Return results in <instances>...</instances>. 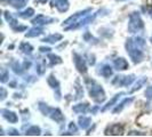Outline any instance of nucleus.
Listing matches in <instances>:
<instances>
[{"label":"nucleus","instance_id":"nucleus-12","mask_svg":"<svg viewBox=\"0 0 152 137\" xmlns=\"http://www.w3.org/2000/svg\"><path fill=\"white\" fill-rule=\"evenodd\" d=\"M50 5L56 8L60 13H65L69 9V0H52Z\"/></svg>","mask_w":152,"mask_h":137},{"label":"nucleus","instance_id":"nucleus-8","mask_svg":"<svg viewBox=\"0 0 152 137\" xmlns=\"http://www.w3.org/2000/svg\"><path fill=\"white\" fill-rule=\"evenodd\" d=\"M73 62H75V65L76 68L80 72V73H86L87 72V65H86V61L85 58L77 53H73Z\"/></svg>","mask_w":152,"mask_h":137},{"label":"nucleus","instance_id":"nucleus-3","mask_svg":"<svg viewBox=\"0 0 152 137\" xmlns=\"http://www.w3.org/2000/svg\"><path fill=\"white\" fill-rule=\"evenodd\" d=\"M39 110L41 111V113L46 115V117H49L52 120L54 121H56L57 123H60L61 125L62 122H64L65 120V118H64V115L62 113V111L60 109H55V107H50L48 106V104H45V103H42V102H40L39 103Z\"/></svg>","mask_w":152,"mask_h":137},{"label":"nucleus","instance_id":"nucleus-2","mask_svg":"<svg viewBox=\"0 0 152 137\" xmlns=\"http://www.w3.org/2000/svg\"><path fill=\"white\" fill-rule=\"evenodd\" d=\"M85 82H86V86H87L89 96H91V98L94 102L99 104V103H103L105 101V91H104L103 87L99 82H96L95 80L89 79V78H86Z\"/></svg>","mask_w":152,"mask_h":137},{"label":"nucleus","instance_id":"nucleus-5","mask_svg":"<svg viewBox=\"0 0 152 137\" xmlns=\"http://www.w3.org/2000/svg\"><path fill=\"white\" fill-rule=\"evenodd\" d=\"M91 8H87V9H85V10H83V12H78V13L73 14L72 16H70V17L66 18V20L64 21V23H63L64 30L70 31L75 25H77L78 23L80 22L84 17H86V16L88 15V13H91Z\"/></svg>","mask_w":152,"mask_h":137},{"label":"nucleus","instance_id":"nucleus-30","mask_svg":"<svg viewBox=\"0 0 152 137\" xmlns=\"http://www.w3.org/2000/svg\"><path fill=\"white\" fill-rule=\"evenodd\" d=\"M8 77H9V73L7 72V70L2 68L1 70V82H6L8 80Z\"/></svg>","mask_w":152,"mask_h":137},{"label":"nucleus","instance_id":"nucleus-7","mask_svg":"<svg viewBox=\"0 0 152 137\" xmlns=\"http://www.w3.org/2000/svg\"><path fill=\"white\" fill-rule=\"evenodd\" d=\"M4 15H5V18H6V21H7L8 24H9V26H10L14 31L20 32V31H24L25 29H26V26H24V25H21V26H20V24H18V22H17V20H16L15 17H13L10 13L5 12Z\"/></svg>","mask_w":152,"mask_h":137},{"label":"nucleus","instance_id":"nucleus-26","mask_svg":"<svg viewBox=\"0 0 152 137\" xmlns=\"http://www.w3.org/2000/svg\"><path fill=\"white\" fill-rule=\"evenodd\" d=\"M40 133H41V130H40L39 127H37V126H31L29 129H26L25 135H28V136H38V135H40Z\"/></svg>","mask_w":152,"mask_h":137},{"label":"nucleus","instance_id":"nucleus-15","mask_svg":"<svg viewBox=\"0 0 152 137\" xmlns=\"http://www.w3.org/2000/svg\"><path fill=\"white\" fill-rule=\"evenodd\" d=\"M113 65H114V68H115V70H118V71H124V70H127V68H128V62L126 61L125 58H122V57H119V58L114 60Z\"/></svg>","mask_w":152,"mask_h":137},{"label":"nucleus","instance_id":"nucleus-17","mask_svg":"<svg viewBox=\"0 0 152 137\" xmlns=\"http://www.w3.org/2000/svg\"><path fill=\"white\" fill-rule=\"evenodd\" d=\"M133 101H134V98H133V97H129V98H125L121 102V103H120V104H117V106L114 107L112 112H113V113H119V112H121L122 110H124L125 107L127 106V105H129V104L132 103V102H133Z\"/></svg>","mask_w":152,"mask_h":137},{"label":"nucleus","instance_id":"nucleus-23","mask_svg":"<svg viewBox=\"0 0 152 137\" xmlns=\"http://www.w3.org/2000/svg\"><path fill=\"white\" fill-rule=\"evenodd\" d=\"M146 81H148V79L145 78V77H143V78H141V79H138L137 80V82L135 85H134V87L130 89V93H134V91H137L140 90L143 86H144L145 84H146Z\"/></svg>","mask_w":152,"mask_h":137},{"label":"nucleus","instance_id":"nucleus-9","mask_svg":"<svg viewBox=\"0 0 152 137\" xmlns=\"http://www.w3.org/2000/svg\"><path fill=\"white\" fill-rule=\"evenodd\" d=\"M56 22V18H53V17H49V16L46 15H38L36 18L32 20V24L33 25H38V26H41V25H46V24H50V23Z\"/></svg>","mask_w":152,"mask_h":137},{"label":"nucleus","instance_id":"nucleus-10","mask_svg":"<svg viewBox=\"0 0 152 137\" xmlns=\"http://www.w3.org/2000/svg\"><path fill=\"white\" fill-rule=\"evenodd\" d=\"M47 82H48V85L53 88L54 90H56V99L60 101L61 99V91H60V82H58V80L53 74H50V76L48 77V79H47Z\"/></svg>","mask_w":152,"mask_h":137},{"label":"nucleus","instance_id":"nucleus-29","mask_svg":"<svg viewBox=\"0 0 152 137\" xmlns=\"http://www.w3.org/2000/svg\"><path fill=\"white\" fill-rule=\"evenodd\" d=\"M76 90H77L76 98H81V97L84 96V90H83V88H81V86H80L79 80H77L76 81Z\"/></svg>","mask_w":152,"mask_h":137},{"label":"nucleus","instance_id":"nucleus-11","mask_svg":"<svg viewBox=\"0 0 152 137\" xmlns=\"http://www.w3.org/2000/svg\"><path fill=\"white\" fill-rule=\"evenodd\" d=\"M122 133H124V126L119 125V123L111 125L105 130L107 135H112V136H119V135H122Z\"/></svg>","mask_w":152,"mask_h":137},{"label":"nucleus","instance_id":"nucleus-13","mask_svg":"<svg viewBox=\"0 0 152 137\" xmlns=\"http://www.w3.org/2000/svg\"><path fill=\"white\" fill-rule=\"evenodd\" d=\"M1 113H2V117L9 121L10 123H16V122L18 121V117H17V114L14 113L13 111H9V110H6V109H2L1 110Z\"/></svg>","mask_w":152,"mask_h":137},{"label":"nucleus","instance_id":"nucleus-19","mask_svg":"<svg viewBox=\"0 0 152 137\" xmlns=\"http://www.w3.org/2000/svg\"><path fill=\"white\" fill-rule=\"evenodd\" d=\"M73 112L76 113H86L88 110H89V104L88 103H80V104H77L72 107Z\"/></svg>","mask_w":152,"mask_h":137},{"label":"nucleus","instance_id":"nucleus-32","mask_svg":"<svg viewBox=\"0 0 152 137\" xmlns=\"http://www.w3.org/2000/svg\"><path fill=\"white\" fill-rule=\"evenodd\" d=\"M69 128H70V130H71V131H73V133H77V130H78L77 126L73 123V122H71V123L69 125Z\"/></svg>","mask_w":152,"mask_h":137},{"label":"nucleus","instance_id":"nucleus-36","mask_svg":"<svg viewBox=\"0 0 152 137\" xmlns=\"http://www.w3.org/2000/svg\"><path fill=\"white\" fill-rule=\"evenodd\" d=\"M39 2H42V4H44V2H46V1H47V0H38Z\"/></svg>","mask_w":152,"mask_h":137},{"label":"nucleus","instance_id":"nucleus-37","mask_svg":"<svg viewBox=\"0 0 152 137\" xmlns=\"http://www.w3.org/2000/svg\"><path fill=\"white\" fill-rule=\"evenodd\" d=\"M117 1H126V0H117Z\"/></svg>","mask_w":152,"mask_h":137},{"label":"nucleus","instance_id":"nucleus-33","mask_svg":"<svg viewBox=\"0 0 152 137\" xmlns=\"http://www.w3.org/2000/svg\"><path fill=\"white\" fill-rule=\"evenodd\" d=\"M6 95H7V93L5 90V88H1V99H2V101L6 98Z\"/></svg>","mask_w":152,"mask_h":137},{"label":"nucleus","instance_id":"nucleus-18","mask_svg":"<svg viewBox=\"0 0 152 137\" xmlns=\"http://www.w3.org/2000/svg\"><path fill=\"white\" fill-rule=\"evenodd\" d=\"M99 73L102 77H104V78H110L112 76V68L110 65H107V64H103V65L99 66Z\"/></svg>","mask_w":152,"mask_h":137},{"label":"nucleus","instance_id":"nucleus-27","mask_svg":"<svg viewBox=\"0 0 152 137\" xmlns=\"http://www.w3.org/2000/svg\"><path fill=\"white\" fill-rule=\"evenodd\" d=\"M48 60L50 62V66H54V65H57V64L62 63L61 57L57 56V55H55V54H49L48 55Z\"/></svg>","mask_w":152,"mask_h":137},{"label":"nucleus","instance_id":"nucleus-35","mask_svg":"<svg viewBox=\"0 0 152 137\" xmlns=\"http://www.w3.org/2000/svg\"><path fill=\"white\" fill-rule=\"evenodd\" d=\"M49 50H50V48H45V47H41L40 48V52L41 53H49Z\"/></svg>","mask_w":152,"mask_h":137},{"label":"nucleus","instance_id":"nucleus-21","mask_svg":"<svg viewBox=\"0 0 152 137\" xmlns=\"http://www.w3.org/2000/svg\"><path fill=\"white\" fill-rule=\"evenodd\" d=\"M124 95V93H120V94H117V95H114L112 98L110 99L109 102H107V104L105 105V106L102 109V112H105L107 110H109L110 107H112V106H114V104L117 103V101L120 98V96H122Z\"/></svg>","mask_w":152,"mask_h":137},{"label":"nucleus","instance_id":"nucleus-16","mask_svg":"<svg viewBox=\"0 0 152 137\" xmlns=\"http://www.w3.org/2000/svg\"><path fill=\"white\" fill-rule=\"evenodd\" d=\"M42 33H44V29L37 25V26L30 29L29 32H26V33H25V37H26V38H34V37H38V36L42 34Z\"/></svg>","mask_w":152,"mask_h":137},{"label":"nucleus","instance_id":"nucleus-4","mask_svg":"<svg viewBox=\"0 0 152 137\" xmlns=\"http://www.w3.org/2000/svg\"><path fill=\"white\" fill-rule=\"evenodd\" d=\"M144 29V23L140 15V13L133 12L129 15V21H128V32L129 33H137Z\"/></svg>","mask_w":152,"mask_h":137},{"label":"nucleus","instance_id":"nucleus-24","mask_svg":"<svg viewBox=\"0 0 152 137\" xmlns=\"http://www.w3.org/2000/svg\"><path fill=\"white\" fill-rule=\"evenodd\" d=\"M20 50L22 52L23 54H26V55H31L32 54V50H33V47L28 44V42H22L20 45Z\"/></svg>","mask_w":152,"mask_h":137},{"label":"nucleus","instance_id":"nucleus-34","mask_svg":"<svg viewBox=\"0 0 152 137\" xmlns=\"http://www.w3.org/2000/svg\"><path fill=\"white\" fill-rule=\"evenodd\" d=\"M144 10L145 12H148V14L151 16V18H152V6H150V7H146L144 8Z\"/></svg>","mask_w":152,"mask_h":137},{"label":"nucleus","instance_id":"nucleus-25","mask_svg":"<svg viewBox=\"0 0 152 137\" xmlns=\"http://www.w3.org/2000/svg\"><path fill=\"white\" fill-rule=\"evenodd\" d=\"M34 15V9L33 8H26L25 10H23V12H20L18 13V16L20 17H22V18H30L32 16Z\"/></svg>","mask_w":152,"mask_h":137},{"label":"nucleus","instance_id":"nucleus-31","mask_svg":"<svg viewBox=\"0 0 152 137\" xmlns=\"http://www.w3.org/2000/svg\"><path fill=\"white\" fill-rule=\"evenodd\" d=\"M145 97L148 99H152V86L146 88V90H145Z\"/></svg>","mask_w":152,"mask_h":137},{"label":"nucleus","instance_id":"nucleus-22","mask_svg":"<svg viewBox=\"0 0 152 137\" xmlns=\"http://www.w3.org/2000/svg\"><path fill=\"white\" fill-rule=\"evenodd\" d=\"M79 126H80V128H83V129H87L89 126L91 125V119L89 117H80L79 118Z\"/></svg>","mask_w":152,"mask_h":137},{"label":"nucleus","instance_id":"nucleus-6","mask_svg":"<svg viewBox=\"0 0 152 137\" xmlns=\"http://www.w3.org/2000/svg\"><path fill=\"white\" fill-rule=\"evenodd\" d=\"M135 80V76L130 74V76H117L112 80V85L117 87H128L132 85V82Z\"/></svg>","mask_w":152,"mask_h":137},{"label":"nucleus","instance_id":"nucleus-28","mask_svg":"<svg viewBox=\"0 0 152 137\" xmlns=\"http://www.w3.org/2000/svg\"><path fill=\"white\" fill-rule=\"evenodd\" d=\"M12 68H13V71L15 72L16 74H22L23 71L25 70L24 66H22L18 62H14V63H13V65H12Z\"/></svg>","mask_w":152,"mask_h":137},{"label":"nucleus","instance_id":"nucleus-1","mask_svg":"<svg viewBox=\"0 0 152 137\" xmlns=\"http://www.w3.org/2000/svg\"><path fill=\"white\" fill-rule=\"evenodd\" d=\"M145 40L141 37L127 39L126 41V49L129 55L130 60L135 64H138L144 60V49H145Z\"/></svg>","mask_w":152,"mask_h":137},{"label":"nucleus","instance_id":"nucleus-20","mask_svg":"<svg viewBox=\"0 0 152 137\" xmlns=\"http://www.w3.org/2000/svg\"><path fill=\"white\" fill-rule=\"evenodd\" d=\"M62 38H63V37H62V34L55 33V34H50V36H48V37L44 38L41 41H42V42H46V44H55V42L60 41Z\"/></svg>","mask_w":152,"mask_h":137},{"label":"nucleus","instance_id":"nucleus-14","mask_svg":"<svg viewBox=\"0 0 152 137\" xmlns=\"http://www.w3.org/2000/svg\"><path fill=\"white\" fill-rule=\"evenodd\" d=\"M28 1L29 0H1L2 4H8L16 9H22L23 7H25Z\"/></svg>","mask_w":152,"mask_h":137}]
</instances>
